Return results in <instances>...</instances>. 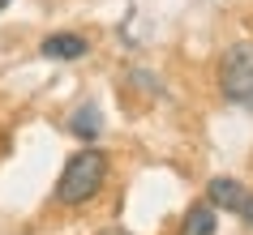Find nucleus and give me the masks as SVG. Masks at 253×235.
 <instances>
[{"mask_svg": "<svg viewBox=\"0 0 253 235\" xmlns=\"http://www.w3.org/2000/svg\"><path fill=\"white\" fill-rule=\"evenodd\" d=\"M206 201H211L214 209L236 214V218H245V222L253 227V193H249L240 180H223V175H214V180L206 184Z\"/></svg>", "mask_w": 253, "mask_h": 235, "instance_id": "nucleus-3", "label": "nucleus"}, {"mask_svg": "<svg viewBox=\"0 0 253 235\" xmlns=\"http://www.w3.org/2000/svg\"><path fill=\"white\" fill-rule=\"evenodd\" d=\"M219 90L227 103L253 111V43H232L219 65Z\"/></svg>", "mask_w": 253, "mask_h": 235, "instance_id": "nucleus-2", "label": "nucleus"}, {"mask_svg": "<svg viewBox=\"0 0 253 235\" xmlns=\"http://www.w3.org/2000/svg\"><path fill=\"white\" fill-rule=\"evenodd\" d=\"M86 52H90V43L82 34H47L39 43V56H47V60H82Z\"/></svg>", "mask_w": 253, "mask_h": 235, "instance_id": "nucleus-4", "label": "nucleus"}, {"mask_svg": "<svg viewBox=\"0 0 253 235\" xmlns=\"http://www.w3.org/2000/svg\"><path fill=\"white\" fill-rule=\"evenodd\" d=\"M219 231V218H214V205L206 201V205H193L185 214V222H180V235H214Z\"/></svg>", "mask_w": 253, "mask_h": 235, "instance_id": "nucleus-5", "label": "nucleus"}, {"mask_svg": "<svg viewBox=\"0 0 253 235\" xmlns=\"http://www.w3.org/2000/svg\"><path fill=\"white\" fill-rule=\"evenodd\" d=\"M4 4H13V0H0V9H4Z\"/></svg>", "mask_w": 253, "mask_h": 235, "instance_id": "nucleus-7", "label": "nucleus"}, {"mask_svg": "<svg viewBox=\"0 0 253 235\" xmlns=\"http://www.w3.org/2000/svg\"><path fill=\"white\" fill-rule=\"evenodd\" d=\"M112 235H125V231H112Z\"/></svg>", "mask_w": 253, "mask_h": 235, "instance_id": "nucleus-8", "label": "nucleus"}, {"mask_svg": "<svg viewBox=\"0 0 253 235\" xmlns=\"http://www.w3.org/2000/svg\"><path fill=\"white\" fill-rule=\"evenodd\" d=\"M99 129H103V124H99V107H94V103L78 107V111L69 116V133H73V137H82V141H94V137H99Z\"/></svg>", "mask_w": 253, "mask_h": 235, "instance_id": "nucleus-6", "label": "nucleus"}, {"mask_svg": "<svg viewBox=\"0 0 253 235\" xmlns=\"http://www.w3.org/2000/svg\"><path fill=\"white\" fill-rule=\"evenodd\" d=\"M103 180H107V154L94 150V145H86L78 154H69V163H65V171H60V180H56L52 197H56V205L78 209V205H86V201L99 197Z\"/></svg>", "mask_w": 253, "mask_h": 235, "instance_id": "nucleus-1", "label": "nucleus"}]
</instances>
